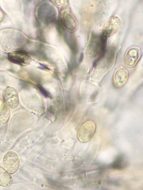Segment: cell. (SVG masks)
Returning <instances> with one entry per match:
<instances>
[{"instance_id":"cell-11","label":"cell","mask_w":143,"mask_h":190,"mask_svg":"<svg viewBox=\"0 0 143 190\" xmlns=\"http://www.w3.org/2000/svg\"><path fill=\"white\" fill-rule=\"evenodd\" d=\"M61 18L64 26L68 31L73 32L75 30L77 27L76 21L70 13L67 11H64Z\"/></svg>"},{"instance_id":"cell-8","label":"cell","mask_w":143,"mask_h":190,"mask_svg":"<svg viewBox=\"0 0 143 190\" xmlns=\"http://www.w3.org/2000/svg\"><path fill=\"white\" fill-rule=\"evenodd\" d=\"M7 58L11 62L21 66L28 65L31 61V58L29 54L21 50L9 52Z\"/></svg>"},{"instance_id":"cell-7","label":"cell","mask_w":143,"mask_h":190,"mask_svg":"<svg viewBox=\"0 0 143 190\" xmlns=\"http://www.w3.org/2000/svg\"><path fill=\"white\" fill-rule=\"evenodd\" d=\"M3 102L11 109H15L18 106L19 102V96L17 90L9 86L6 87L2 93Z\"/></svg>"},{"instance_id":"cell-14","label":"cell","mask_w":143,"mask_h":190,"mask_svg":"<svg viewBox=\"0 0 143 190\" xmlns=\"http://www.w3.org/2000/svg\"><path fill=\"white\" fill-rule=\"evenodd\" d=\"M4 14L2 11L0 9V22L4 18Z\"/></svg>"},{"instance_id":"cell-5","label":"cell","mask_w":143,"mask_h":190,"mask_svg":"<svg viewBox=\"0 0 143 190\" xmlns=\"http://www.w3.org/2000/svg\"><path fill=\"white\" fill-rule=\"evenodd\" d=\"M82 91L85 99L90 102L98 101L102 96L100 89L95 85L89 82H87L83 86Z\"/></svg>"},{"instance_id":"cell-10","label":"cell","mask_w":143,"mask_h":190,"mask_svg":"<svg viewBox=\"0 0 143 190\" xmlns=\"http://www.w3.org/2000/svg\"><path fill=\"white\" fill-rule=\"evenodd\" d=\"M141 56L140 48L133 46L128 48L126 52L124 57L125 63L129 68L135 66Z\"/></svg>"},{"instance_id":"cell-6","label":"cell","mask_w":143,"mask_h":190,"mask_svg":"<svg viewBox=\"0 0 143 190\" xmlns=\"http://www.w3.org/2000/svg\"><path fill=\"white\" fill-rule=\"evenodd\" d=\"M121 25V21L118 17L115 16L111 17L103 25L102 35L107 38L111 37L117 32Z\"/></svg>"},{"instance_id":"cell-9","label":"cell","mask_w":143,"mask_h":190,"mask_svg":"<svg viewBox=\"0 0 143 190\" xmlns=\"http://www.w3.org/2000/svg\"><path fill=\"white\" fill-rule=\"evenodd\" d=\"M128 78V73L125 68L120 67L114 72L112 78L113 86L116 89L123 87L127 83Z\"/></svg>"},{"instance_id":"cell-13","label":"cell","mask_w":143,"mask_h":190,"mask_svg":"<svg viewBox=\"0 0 143 190\" xmlns=\"http://www.w3.org/2000/svg\"><path fill=\"white\" fill-rule=\"evenodd\" d=\"M11 110L3 101H0V125L6 124L9 120Z\"/></svg>"},{"instance_id":"cell-4","label":"cell","mask_w":143,"mask_h":190,"mask_svg":"<svg viewBox=\"0 0 143 190\" xmlns=\"http://www.w3.org/2000/svg\"><path fill=\"white\" fill-rule=\"evenodd\" d=\"M20 160L17 154L13 151H9L4 155L3 160V165L10 174L15 173L18 171Z\"/></svg>"},{"instance_id":"cell-1","label":"cell","mask_w":143,"mask_h":190,"mask_svg":"<svg viewBox=\"0 0 143 190\" xmlns=\"http://www.w3.org/2000/svg\"><path fill=\"white\" fill-rule=\"evenodd\" d=\"M26 37L21 32L11 29L0 31V48L9 52L19 50L26 41Z\"/></svg>"},{"instance_id":"cell-3","label":"cell","mask_w":143,"mask_h":190,"mask_svg":"<svg viewBox=\"0 0 143 190\" xmlns=\"http://www.w3.org/2000/svg\"><path fill=\"white\" fill-rule=\"evenodd\" d=\"M96 130L94 122L89 120L85 122L80 128L78 133V140L83 143L90 141L93 137Z\"/></svg>"},{"instance_id":"cell-12","label":"cell","mask_w":143,"mask_h":190,"mask_svg":"<svg viewBox=\"0 0 143 190\" xmlns=\"http://www.w3.org/2000/svg\"><path fill=\"white\" fill-rule=\"evenodd\" d=\"M13 183L11 176L5 169L0 166V186L7 188L11 186Z\"/></svg>"},{"instance_id":"cell-2","label":"cell","mask_w":143,"mask_h":190,"mask_svg":"<svg viewBox=\"0 0 143 190\" xmlns=\"http://www.w3.org/2000/svg\"><path fill=\"white\" fill-rule=\"evenodd\" d=\"M107 40V38L102 35H94L92 36L89 45L90 50L92 52V56L95 57L98 56L97 58L104 54Z\"/></svg>"}]
</instances>
